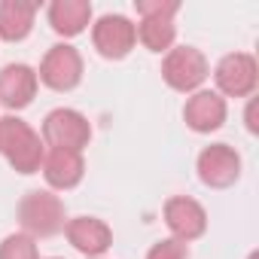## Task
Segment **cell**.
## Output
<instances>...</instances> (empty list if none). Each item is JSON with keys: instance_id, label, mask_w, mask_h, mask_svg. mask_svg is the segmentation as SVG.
I'll return each mask as SVG.
<instances>
[{"instance_id": "cell-1", "label": "cell", "mask_w": 259, "mask_h": 259, "mask_svg": "<svg viewBox=\"0 0 259 259\" xmlns=\"http://www.w3.org/2000/svg\"><path fill=\"white\" fill-rule=\"evenodd\" d=\"M43 141L34 128L19 116L0 119V156H4L19 174H34L43 165Z\"/></svg>"}, {"instance_id": "cell-2", "label": "cell", "mask_w": 259, "mask_h": 259, "mask_svg": "<svg viewBox=\"0 0 259 259\" xmlns=\"http://www.w3.org/2000/svg\"><path fill=\"white\" fill-rule=\"evenodd\" d=\"M19 223H22L25 235H31L34 241L52 238V235L64 232V226H67L64 201L49 189H34L19 201Z\"/></svg>"}, {"instance_id": "cell-3", "label": "cell", "mask_w": 259, "mask_h": 259, "mask_svg": "<svg viewBox=\"0 0 259 259\" xmlns=\"http://www.w3.org/2000/svg\"><path fill=\"white\" fill-rule=\"evenodd\" d=\"M162 76H165V82L174 92L192 95L210 76V64H207V58H204L201 49H195V46H174V49L165 52Z\"/></svg>"}, {"instance_id": "cell-4", "label": "cell", "mask_w": 259, "mask_h": 259, "mask_svg": "<svg viewBox=\"0 0 259 259\" xmlns=\"http://www.w3.org/2000/svg\"><path fill=\"white\" fill-rule=\"evenodd\" d=\"M43 141L55 150H73L82 153L92 141V125L79 110L58 107L43 119Z\"/></svg>"}, {"instance_id": "cell-5", "label": "cell", "mask_w": 259, "mask_h": 259, "mask_svg": "<svg viewBox=\"0 0 259 259\" xmlns=\"http://www.w3.org/2000/svg\"><path fill=\"white\" fill-rule=\"evenodd\" d=\"M37 79L52 92H70L82 82V55L70 43H55L37 70Z\"/></svg>"}, {"instance_id": "cell-6", "label": "cell", "mask_w": 259, "mask_h": 259, "mask_svg": "<svg viewBox=\"0 0 259 259\" xmlns=\"http://www.w3.org/2000/svg\"><path fill=\"white\" fill-rule=\"evenodd\" d=\"M213 79H217V95L250 98L256 92V82H259L256 58L250 52H229V55L220 58V64L213 70Z\"/></svg>"}, {"instance_id": "cell-7", "label": "cell", "mask_w": 259, "mask_h": 259, "mask_svg": "<svg viewBox=\"0 0 259 259\" xmlns=\"http://www.w3.org/2000/svg\"><path fill=\"white\" fill-rule=\"evenodd\" d=\"M92 43L101 58L107 61H122L138 43V31L119 13H107L92 25Z\"/></svg>"}, {"instance_id": "cell-8", "label": "cell", "mask_w": 259, "mask_h": 259, "mask_svg": "<svg viewBox=\"0 0 259 259\" xmlns=\"http://www.w3.org/2000/svg\"><path fill=\"white\" fill-rule=\"evenodd\" d=\"M195 171L207 189H229L241 177V156L229 144H210L198 153Z\"/></svg>"}, {"instance_id": "cell-9", "label": "cell", "mask_w": 259, "mask_h": 259, "mask_svg": "<svg viewBox=\"0 0 259 259\" xmlns=\"http://www.w3.org/2000/svg\"><path fill=\"white\" fill-rule=\"evenodd\" d=\"M165 226L177 241L189 244L207 232V210L189 195H174L165 201Z\"/></svg>"}, {"instance_id": "cell-10", "label": "cell", "mask_w": 259, "mask_h": 259, "mask_svg": "<svg viewBox=\"0 0 259 259\" xmlns=\"http://www.w3.org/2000/svg\"><path fill=\"white\" fill-rule=\"evenodd\" d=\"M64 235H67L70 247L79 250V253L89 256V259H101V256L113 247V232H110V226H107L104 220H98V217H73V220H67Z\"/></svg>"}, {"instance_id": "cell-11", "label": "cell", "mask_w": 259, "mask_h": 259, "mask_svg": "<svg viewBox=\"0 0 259 259\" xmlns=\"http://www.w3.org/2000/svg\"><path fill=\"white\" fill-rule=\"evenodd\" d=\"M226 113H229L226 110V98L217 95V92H210V89L192 92L186 98V104H183V119H186V125L192 128V132H198V135L217 132V128L226 122Z\"/></svg>"}, {"instance_id": "cell-12", "label": "cell", "mask_w": 259, "mask_h": 259, "mask_svg": "<svg viewBox=\"0 0 259 259\" xmlns=\"http://www.w3.org/2000/svg\"><path fill=\"white\" fill-rule=\"evenodd\" d=\"M43 177L52 189H73L82 183L85 177V162H82V153H73V150H55L49 147L43 153Z\"/></svg>"}, {"instance_id": "cell-13", "label": "cell", "mask_w": 259, "mask_h": 259, "mask_svg": "<svg viewBox=\"0 0 259 259\" xmlns=\"http://www.w3.org/2000/svg\"><path fill=\"white\" fill-rule=\"evenodd\" d=\"M37 70L28 64H7L0 70V104L7 110H25L37 95Z\"/></svg>"}, {"instance_id": "cell-14", "label": "cell", "mask_w": 259, "mask_h": 259, "mask_svg": "<svg viewBox=\"0 0 259 259\" xmlns=\"http://www.w3.org/2000/svg\"><path fill=\"white\" fill-rule=\"evenodd\" d=\"M92 22V4L89 0H52L49 4V25L61 37H76Z\"/></svg>"}, {"instance_id": "cell-15", "label": "cell", "mask_w": 259, "mask_h": 259, "mask_svg": "<svg viewBox=\"0 0 259 259\" xmlns=\"http://www.w3.org/2000/svg\"><path fill=\"white\" fill-rule=\"evenodd\" d=\"M37 4L31 0H0V40L19 43L31 34Z\"/></svg>"}, {"instance_id": "cell-16", "label": "cell", "mask_w": 259, "mask_h": 259, "mask_svg": "<svg viewBox=\"0 0 259 259\" xmlns=\"http://www.w3.org/2000/svg\"><path fill=\"white\" fill-rule=\"evenodd\" d=\"M135 31H138V40L150 52H168V49H174V40H177L174 16H147V19H141V25H135Z\"/></svg>"}, {"instance_id": "cell-17", "label": "cell", "mask_w": 259, "mask_h": 259, "mask_svg": "<svg viewBox=\"0 0 259 259\" xmlns=\"http://www.w3.org/2000/svg\"><path fill=\"white\" fill-rule=\"evenodd\" d=\"M0 259H40L37 241L25 232H13L0 241Z\"/></svg>"}, {"instance_id": "cell-18", "label": "cell", "mask_w": 259, "mask_h": 259, "mask_svg": "<svg viewBox=\"0 0 259 259\" xmlns=\"http://www.w3.org/2000/svg\"><path fill=\"white\" fill-rule=\"evenodd\" d=\"M147 259H189V247L177 238H165V241L150 247Z\"/></svg>"}, {"instance_id": "cell-19", "label": "cell", "mask_w": 259, "mask_h": 259, "mask_svg": "<svg viewBox=\"0 0 259 259\" xmlns=\"http://www.w3.org/2000/svg\"><path fill=\"white\" fill-rule=\"evenodd\" d=\"M135 10L141 19L147 16H177L180 4L177 0H135Z\"/></svg>"}, {"instance_id": "cell-20", "label": "cell", "mask_w": 259, "mask_h": 259, "mask_svg": "<svg viewBox=\"0 0 259 259\" xmlns=\"http://www.w3.org/2000/svg\"><path fill=\"white\" fill-rule=\"evenodd\" d=\"M247 259H259V253H250V256H247Z\"/></svg>"}, {"instance_id": "cell-21", "label": "cell", "mask_w": 259, "mask_h": 259, "mask_svg": "<svg viewBox=\"0 0 259 259\" xmlns=\"http://www.w3.org/2000/svg\"><path fill=\"white\" fill-rule=\"evenodd\" d=\"M52 259H61V256H52Z\"/></svg>"}]
</instances>
